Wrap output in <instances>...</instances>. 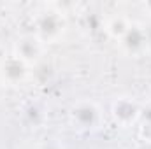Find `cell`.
<instances>
[{
    "label": "cell",
    "mask_w": 151,
    "mask_h": 149,
    "mask_svg": "<svg viewBox=\"0 0 151 149\" xmlns=\"http://www.w3.org/2000/svg\"><path fill=\"white\" fill-rule=\"evenodd\" d=\"M35 27H37V37L40 40H55L63 34L65 19L56 11H44L37 16Z\"/></svg>",
    "instance_id": "6da1fadb"
},
{
    "label": "cell",
    "mask_w": 151,
    "mask_h": 149,
    "mask_svg": "<svg viewBox=\"0 0 151 149\" xmlns=\"http://www.w3.org/2000/svg\"><path fill=\"white\" fill-rule=\"evenodd\" d=\"M42 53V40L37 35H23L14 44V56L23 60L25 63L35 62Z\"/></svg>",
    "instance_id": "7a4b0ae2"
},
{
    "label": "cell",
    "mask_w": 151,
    "mask_h": 149,
    "mask_svg": "<svg viewBox=\"0 0 151 149\" xmlns=\"http://www.w3.org/2000/svg\"><path fill=\"white\" fill-rule=\"evenodd\" d=\"M0 75H2L4 81H7L11 84H16V82L25 79V75H27V63L23 60H19L18 56H9L0 65Z\"/></svg>",
    "instance_id": "3957f363"
},
{
    "label": "cell",
    "mask_w": 151,
    "mask_h": 149,
    "mask_svg": "<svg viewBox=\"0 0 151 149\" xmlns=\"http://www.w3.org/2000/svg\"><path fill=\"white\" fill-rule=\"evenodd\" d=\"M119 40H121V44H123L125 49H128L130 53H137V51H141L146 46V42H148V32L142 27H139V25H130L128 30H127V34Z\"/></svg>",
    "instance_id": "277c9868"
},
{
    "label": "cell",
    "mask_w": 151,
    "mask_h": 149,
    "mask_svg": "<svg viewBox=\"0 0 151 149\" xmlns=\"http://www.w3.org/2000/svg\"><path fill=\"white\" fill-rule=\"evenodd\" d=\"M72 119L81 128H91L99 121V111L91 104H81L72 111Z\"/></svg>",
    "instance_id": "5b68a950"
},
{
    "label": "cell",
    "mask_w": 151,
    "mask_h": 149,
    "mask_svg": "<svg viewBox=\"0 0 151 149\" xmlns=\"http://www.w3.org/2000/svg\"><path fill=\"white\" fill-rule=\"evenodd\" d=\"M113 114L119 123H132L141 114V111L132 100H119V102L114 104Z\"/></svg>",
    "instance_id": "8992f818"
},
{
    "label": "cell",
    "mask_w": 151,
    "mask_h": 149,
    "mask_svg": "<svg viewBox=\"0 0 151 149\" xmlns=\"http://www.w3.org/2000/svg\"><path fill=\"white\" fill-rule=\"evenodd\" d=\"M128 23L123 19V18H114L113 21L107 25V30H109V34L116 39H121L125 34H127V30H128Z\"/></svg>",
    "instance_id": "52a82bcc"
},
{
    "label": "cell",
    "mask_w": 151,
    "mask_h": 149,
    "mask_svg": "<svg viewBox=\"0 0 151 149\" xmlns=\"http://www.w3.org/2000/svg\"><path fill=\"white\" fill-rule=\"evenodd\" d=\"M141 114H142V117H144V123L151 125V105H150V107H146Z\"/></svg>",
    "instance_id": "ba28073f"
},
{
    "label": "cell",
    "mask_w": 151,
    "mask_h": 149,
    "mask_svg": "<svg viewBox=\"0 0 151 149\" xmlns=\"http://www.w3.org/2000/svg\"><path fill=\"white\" fill-rule=\"evenodd\" d=\"M146 9H148V11H151V2H148V4H146Z\"/></svg>",
    "instance_id": "9c48e42d"
},
{
    "label": "cell",
    "mask_w": 151,
    "mask_h": 149,
    "mask_svg": "<svg viewBox=\"0 0 151 149\" xmlns=\"http://www.w3.org/2000/svg\"><path fill=\"white\" fill-rule=\"evenodd\" d=\"M46 149H53V148H46Z\"/></svg>",
    "instance_id": "30bf717a"
}]
</instances>
